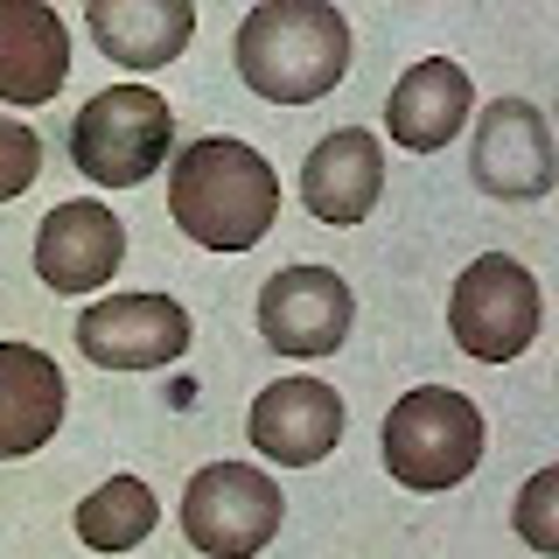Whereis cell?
<instances>
[{
  "label": "cell",
  "instance_id": "1",
  "mask_svg": "<svg viewBox=\"0 0 559 559\" xmlns=\"http://www.w3.org/2000/svg\"><path fill=\"white\" fill-rule=\"evenodd\" d=\"M168 217L203 252H252L280 224V175L252 140H189L168 162Z\"/></svg>",
  "mask_w": 559,
  "mask_h": 559
},
{
  "label": "cell",
  "instance_id": "2",
  "mask_svg": "<svg viewBox=\"0 0 559 559\" xmlns=\"http://www.w3.org/2000/svg\"><path fill=\"white\" fill-rule=\"evenodd\" d=\"M238 78L266 105H314L349 70V22L329 0H259L238 22Z\"/></svg>",
  "mask_w": 559,
  "mask_h": 559
},
{
  "label": "cell",
  "instance_id": "3",
  "mask_svg": "<svg viewBox=\"0 0 559 559\" xmlns=\"http://www.w3.org/2000/svg\"><path fill=\"white\" fill-rule=\"evenodd\" d=\"M378 448H384L392 483L433 497V489H454V483L476 476L483 413H476V399H462L454 384H419V392H406L392 413H384Z\"/></svg>",
  "mask_w": 559,
  "mask_h": 559
},
{
  "label": "cell",
  "instance_id": "4",
  "mask_svg": "<svg viewBox=\"0 0 559 559\" xmlns=\"http://www.w3.org/2000/svg\"><path fill=\"white\" fill-rule=\"evenodd\" d=\"M175 112L147 84H112V92L84 98V112L70 119V162L92 175L98 189H133L168 162Z\"/></svg>",
  "mask_w": 559,
  "mask_h": 559
},
{
  "label": "cell",
  "instance_id": "5",
  "mask_svg": "<svg viewBox=\"0 0 559 559\" xmlns=\"http://www.w3.org/2000/svg\"><path fill=\"white\" fill-rule=\"evenodd\" d=\"M280 518H287V497H280V483L266 468H252V462H210L182 489V538L203 559L266 552Z\"/></svg>",
  "mask_w": 559,
  "mask_h": 559
},
{
  "label": "cell",
  "instance_id": "6",
  "mask_svg": "<svg viewBox=\"0 0 559 559\" xmlns=\"http://www.w3.org/2000/svg\"><path fill=\"white\" fill-rule=\"evenodd\" d=\"M538 322H546V301H538V280L503 252L468 259L462 280L448 294V329L462 343V357L476 364H511L532 349Z\"/></svg>",
  "mask_w": 559,
  "mask_h": 559
},
{
  "label": "cell",
  "instance_id": "7",
  "mask_svg": "<svg viewBox=\"0 0 559 559\" xmlns=\"http://www.w3.org/2000/svg\"><path fill=\"white\" fill-rule=\"evenodd\" d=\"M189 343H197V322L168 294H112L78 314V349L98 371H162Z\"/></svg>",
  "mask_w": 559,
  "mask_h": 559
},
{
  "label": "cell",
  "instance_id": "8",
  "mask_svg": "<svg viewBox=\"0 0 559 559\" xmlns=\"http://www.w3.org/2000/svg\"><path fill=\"white\" fill-rule=\"evenodd\" d=\"M476 189L497 203H538L559 182V154H552V127L532 98H497L476 112V147H468Z\"/></svg>",
  "mask_w": 559,
  "mask_h": 559
},
{
  "label": "cell",
  "instance_id": "9",
  "mask_svg": "<svg viewBox=\"0 0 559 559\" xmlns=\"http://www.w3.org/2000/svg\"><path fill=\"white\" fill-rule=\"evenodd\" d=\"M349 322H357V294L329 266H280L259 287V336L280 357H336Z\"/></svg>",
  "mask_w": 559,
  "mask_h": 559
},
{
  "label": "cell",
  "instance_id": "10",
  "mask_svg": "<svg viewBox=\"0 0 559 559\" xmlns=\"http://www.w3.org/2000/svg\"><path fill=\"white\" fill-rule=\"evenodd\" d=\"M119 259H127V224L92 197L57 203L35 224V280L49 294H92L119 273Z\"/></svg>",
  "mask_w": 559,
  "mask_h": 559
},
{
  "label": "cell",
  "instance_id": "11",
  "mask_svg": "<svg viewBox=\"0 0 559 559\" xmlns=\"http://www.w3.org/2000/svg\"><path fill=\"white\" fill-rule=\"evenodd\" d=\"M245 433H252V448L266 454L273 468H314L343 441V399L329 392L322 378H280L252 399Z\"/></svg>",
  "mask_w": 559,
  "mask_h": 559
},
{
  "label": "cell",
  "instance_id": "12",
  "mask_svg": "<svg viewBox=\"0 0 559 559\" xmlns=\"http://www.w3.org/2000/svg\"><path fill=\"white\" fill-rule=\"evenodd\" d=\"M384 197V140L371 127H336L329 140H314V154L301 162V203L314 224L343 231L364 224Z\"/></svg>",
  "mask_w": 559,
  "mask_h": 559
},
{
  "label": "cell",
  "instance_id": "13",
  "mask_svg": "<svg viewBox=\"0 0 559 559\" xmlns=\"http://www.w3.org/2000/svg\"><path fill=\"white\" fill-rule=\"evenodd\" d=\"M468 119H476V84H468V70L454 57H419L384 98L392 147H406V154H441Z\"/></svg>",
  "mask_w": 559,
  "mask_h": 559
},
{
  "label": "cell",
  "instance_id": "14",
  "mask_svg": "<svg viewBox=\"0 0 559 559\" xmlns=\"http://www.w3.org/2000/svg\"><path fill=\"white\" fill-rule=\"evenodd\" d=\"M70 78V28L43 0H0V98L49 105Z\"/></svg>",
  "mask_w": 559,
  "mask_h": 559
},
{
  "label": "cell",
  "instance_id": "15",
  "mask_svg": "<svg viewBox=\"0 0 559 559\" xmlns=\"http://www.w3.org/2000/svg\"><path fill=\"white\" fill-rule=\"evenodd\" d=\"M70 384L57 371V357H43L35 343H0V462L49 448L63 427Z\"/></svg>",
  "mask_w": 559,
  "mask_h": 559
},
{
  "label": "cell",
  "instance_id": "16",
  "mask_svg": "<svg viewBox=\"0 0 559 559\" xmlns=\"http://www.w3.org/2000/svg\"><path fill=\"white\" fill-rule=\"evenodd\" d=\"M84 28L112 63L127 70H168L197 35V8L189 0H92Z\"/></svg>",
  "mask_w": 559,
  "mask_h": 559
},
{
  "label": "cell",
  "instance_id": "17",
  "mask_svg": "<svg viewBox=\"0 0 559 559\" xmlns=\"http://www.w3.org/2000/svg\"><path fill=\"white\" fill-rule=\"evenodd\" d=\"M154 524H162V503H154V489L140 476H112L78 503V538L92 552H133Z\"/></svg>",
  "mask_w": 559,
  "mask_h": 559
},
{
  "label": "cell",
  "instance_id": "18",
  "mask_svg": "<svg viewBox=\"0 0 559 559\" xmlns=\"http://www.w3.org/2000/svg\"><path fill=\"white\" fill-rule=\"evenodd\" d=\"M511 524L532 552H559V468H538V476L518 489Z\"/></svg>",
  "mask_w": 559,
  "mask_h": 559
},
{
  "label": "cell",
  "instance_id": "19",
  "mask_svg": "<svg viewBox=\"0 0 559 559\" xmlns=\"http://www.w3.org/2000/svg\"><path fill=\"white\" fill-rule=\"evenodd\" d=\"M35 175H43V140H35V127H22V119L0 112V203L28 197Z\"/></svg>",
  "mask_w": 559,
  "mask_h": 559
}]
</instances>
